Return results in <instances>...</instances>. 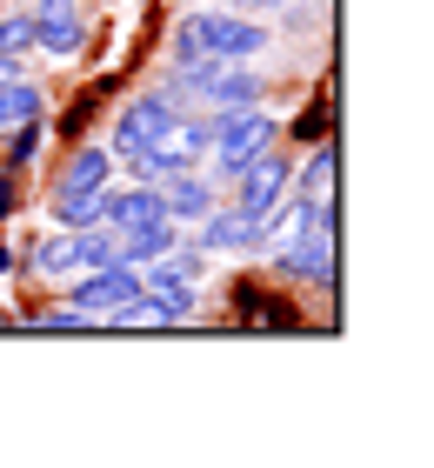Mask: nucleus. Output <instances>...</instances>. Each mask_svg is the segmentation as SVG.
I'll use <instances>...</instances> for the list:
<instances>
[{
    "label": "nucleus",
    "instance_id": "obj_16",
    "mask_svg": "<svg viewBox=\"0 0 434 468\" xmlns=\"http://www.w3.org/2000/svg\"><path fill=\"white\" fill-rule=\"evenodd\" d=\"M40 141H48V134H40V114H34V121H14V134H7V154H0V161H7V175H20V167H34Z\"/></svg>",
    "mask_w": 434,
    "mask_h": 468
},
{
    "label": "nucleus",
    "instance_id": "obj_3",
    "mask_svg": "<svg viewBox=\"0 0 434 468\" xmlns=\"http://www.w3.org/2000/svg\"><path fill=\"white\" fill-rule=\"evenodd\" d=\"M234 181H241V201H234V207H241L248 221L268 228V221H274V207H281V195H288V181H294V161L268 147V154H254Z\"/></svg>",
    "mask_w": 434,
    "mask_h": 468
},
{
    "label": "nucleus",
    "instance_id": "obj_4",
    "mask_svg": "<svg viewBox=\"0 0 434 468\" xmlns=\"http://www.w3.org/2000/svg\"><path fill=\"white\" fill-rule=\"evenodd\" d=\"M174 121H181V114H174V101L167 94H141V101H127V108H121V121H114V147H107V154H141V147H161V134H167V127Z\"/></svg>",
    "mask_w": 434,
    "mask_h": 468
},
{
    "label": "nucleus",
    "instance_id": "obj_1",
    "mask_svg": "<svg viewBox=\"0 0 434 468\" xmlns=\"http://www.w3.org/2000/svg\"><path fill=\"white\" fill-rule=\"evenodd\" d=\"M274 134H281V121H274L268 108H260V101H254V108H228V114H214L207 167H214L221 181H234L254 154H268V147H274Z\"/></svg>",
    "mask_w": 434,
    "mask_h": 468
},
{
    "label": "nucleus",
    "instance_id": "obj_12",
    "mask_svg": "<svg viewBox=\"0 0 434 468\" xmlns=\"http://www.w3.org/2000/svg\"><path fill=\"white\" fill-rule=\"evenodd\" d=\"M174 241H181V221H167V215H154V221H134V228H121V254L114 261H127V268H147L154 254H167Z\"/></svg>",
    "mask_w": 434,
    "mask_h": 468
},
{
    "label": "nucleus",
    "instance_id": "obj_21",
    "mask_svg": "<svg viewBox=\"0 0 434 468\" xmlns=\"http://www.w3.org/2000/svg\"><path fill=\"white\" fill-rule=\"evenodd\" d=\"M14 207H20V187H14V175H7V167H0V221H7Z\"/></svg>",
    "mask_w": 434,
    "mask_h": 468
},
{
    "label": "nucleus",
    "instance_id": "obj_22",
    "mask_svg": "<svg viewBox=\"0 0 434 468\" xmlns=\"http://www.w3.org/2000/svg\"><path fill=\"white\" fill-rule=\"evenodd\" d=\"M241 14H274V7H288V0H234Z\"/></svg>",
    "mask_w": 434,
    "mask_h": 468
},
{
    "label": "nucleus",
    "instance_id": "obj_9",
    "mask_svg": "<svg viewBox=\"0 0 434 468\" xmlns=\"http://www.w3.org/2000/svg\"><path fill=\"white\" fill-rule=\"evenodd\" d=\"M154 215H167L161 207V187L154 181H127V187H101V221L107 228H134V221H154Z\"/></svg>",
    "mask_w": 434,
    "mask_h": 468
},
{
    "label": "nucleus",
    "instance_id": "obj_6",
    "mask_svg": "<svg viewBox=\"0 0 434 468\" xmlns=\"http://www.w3.org/2000/svg\"><path fill=\"white\" fill-rule=\"evenodd\" d=\"M201 282H207V254L194 248V241L187 248L174 241L167 254H154V261L141 268V288H161V294H194Z\"/></svg>",
    "mask_w": 434,
    "mask_h": 468
},
{
    "label": "nucleus",
    "instance_id": "obj_19",
    "mask_svg": "<svg viewBox=\"0 0 434 468\" xmlns=\"http://www.w3.org/2000/svg\"><path fill=\"white\" fill-rule=\"evenodd\" d=\"M0 54H34V14H7L0 20Z\"/></svg>",
    "mask_w": 434,
    "mask_h": 468
},
{
    "label": "nucleus",
    "instance_id": "obj_18",
    "mask_svg": "<svg viewBox=\"0 0 434 468\" xmlns=\"http://www.w3.org/2000/svg\"><path fill=\"white\" fill-rule=\"evenodd\" d=\"M301 195L308 201H334V147H314L308 175H301Z\"/></svg>",
    "mask_w": 434,
    "mask_h": 468
},
{
    "label": "nucleus",
    "instance_id": "obj_2",
    "mask_svg": "<svg viewBox=\"0 0 434 468\" xmlns=\"http://www.w3.org/2000/svg\"><path fill=\"white\" fill-rule=\"evenodd\" d=\"M274 274L281 282H321L334 288V228H301L274 248Z\"/></svg>",
    "mask_w": 434,
    "mask_h": 468
},
{
    "label": "nucleus",
    "instance_id": "obj_13",
    "mask_svg": "<svg viewBox=\"0 0 434 468\" xmlns=\"http://www.w3.org/2000/svg\"><path fill=\"white\" fill-rule=\"evenodd\" d=\"M54 221L60 228H94L101 221V187H74V181H54Z\"/></svg>",
    "mask_w": 434,
    "mask_h": 468
},
{
    "label": "nucleus",
    "instance_id": "obj_7",
    "mask_svg": "<svg viewBox=\"0 0 434 468\" xmlns=\"http://www.w3.org/2000/svg\"><path fill=\"white\" fill-rule=\"evenodd\" d=\"M201 254H234V248H254L260 241V221H248L241 207H207L201 221H194V234H187Z\"/></svg>",
    "mask_w": 434,
    "mask_h": 468
},
{
    "label": "nucleus",
    "instance_id": "obj_8",
    "mask_svg": "<svg viewBox=\"0 0 434 468\" xmlns=\"http://www.w3.org/2000/svg\"><path fill=\"white\" fill-rule=\"evenodd\" d=\"M161 187V207H167V221H181V228H194L214 207V181L207 175H194V167H174V175H161L154 181Z\"/></svg>",
    "mask_w": 434,
    "mask_h": 468
},
{
    "label": "nucleus",
    "instance_id": "obj_15",
    "mask_svg": "<svg viewBox=\"0 0 434 468\" xmlns=\"http://www.w3.org/2000/svg\"><path fill=\"white\" fill-rule=\"evenodd\" d=\"M40 101H48V94H40L34 80H0V127L34 121V114H40Z\"/></svg>",
    "mask_w": 434,
    "mask_h": 468
},
{
    "label": "nucleus",
    "instance_id": "obj_5",
    "mask_svg": "<svg viewBox=\"0 0 434 468\" xmlns=\"http://www.w3.org/2000/svg\"><path fill=\"white\" fill-rule=\"evenodd\" d=\"M134 288H141V268H127V261L80 268V282H74V308H80V314H114Z\"/></svg>",
    "mask_w": 434,
    "mask_h": 468
},
{
    "label": "nucleus",
    "instance_id": "obj_25",
    "mask_svg": "<svg viewBox=\"0 0 434 468\" xmlns=\"http://www.w3.org/2000/svg\"><path fill=\"white\" fill-rule=\"evenodd\" d=\"M34 7H74V0H34Z\"/></svg>",
    "mask_w": 434,
    "mask_h": 468
},
{
    "label": "nucleus",
    "instance_id": "obj_20",
    "mask_svg": "<svg viewBox=\"0 0 434 468\" xmlns=\"http://www.w3.org/2000/svg\"><path fill=\"white\" fill-rule=\"evenodd\" d=\"M34 328H48V335H68V328H87V314H80V308H48V314H34Z\"/></svg>",
    "mask_w": 434,
    "mask_h": 468
},
{
    "label": "nucleus",
    "instance_id": "obj_11",
    "mask_svg": "<svg viewBox=\"0 0 434 468\" xmlns=\"http://www.w3.org/2000/svg\"><path fill=\"white\" fill-rule=\"evenodd\" d=\"M201 101H214V114H228V108H254V101H260V74H248V60H221V68L207 74Z\"/></svg>",
    "mask_w": 434,
    "mask_h": 468
},
{
    "label": "nucleus",
    "instance_id": "obj_23",
    "mask_svg": "<svg viewBox=\"0 0 434 468\" xmlns=\"http://www.w3.org/2000/svg\"><path fill=\"white\" fill-rule=\"evenodd\" d=\"M0 80H20V68H14V54H0Z\"/></svg>",
    "mask_w": 434,
    "mask_h": 468
},
{
    "label": "nucleus",
    "instance_id": "obj_14",
    "mask_svg": "<svg viewBox=\"0 0 434 468\" xmlns=\"http://www.w3.org/2000/svg\"><path fill=\"white\" fill-rule=\"evenodd\" d=\"M107 175H114V154H107V147H80V154H68V167H60V181H74V187H107Z\"/></svg>",
    "mask_w": 434,
    "mask_h": 468
},
{
    "label": "nucleus",
    "instance_id": "obj_17",
    "mask_svg": "<svg viewBox=\"0 0 434 468\" xmlns=\"http://www.w3.org/2000/svg\"><path fill=\"white\" fill-rule=\"evenodd\" d=\"M34 268L54 274V282H60V274H80V261H74V228L54 234V241H40V248H34Z\"/></svg>",
    "mask_w": 434,
    "mask_h": 468
},
{
    "label": "nucleus",
    "instance_id": "obj_24",
    "mask_svg": "<svg viewBox=\"0 0 434 468\" xmlns=\"http://www.w3.org/2000/svg\"><path fill=\"white\" fill-rule=\"evenodd\" d=\"M7 268H14V254H7V241H0V274H7Z\"/></svg>",
    "mask_w": 434,
    "mask_h": 468
},
{
    "label": "nucleus",
    "instance_id": "obj_10",
    "mask_svg": "<svg viewBox=\"0 0 434 468\" xmlns=\"http://www.w3.org/2000/svg\"><path fill=\"white\" fill-rule=\"evenodd\" d=\"M34 48L54 54V60H74L87 48V27L74 7H34Z\"/></svg>",
    "mask_w": 434,
    "mask_h": 468
}]
</instances>
